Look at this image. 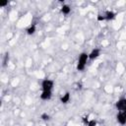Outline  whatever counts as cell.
I'll return each mask as SVG.
<instances>
[{
	"instance_id": "obj_9",
	"label": "cell",
	"mask_w": 126,
	"mask_h": 126,
	"mask_svg": "<svg viewBox=\"0 0 126 126\" xmlns=\"http://www.w3.org/2000/svg\"><path fill=\"white\" fill-rule=\"evenodd\" d=\"M72 9H71V6L68 5V4H63L61 7H60V12L61 14H63L64 16H68L70 13H71Z\"/></svg>"
},
{
	"instance_id": "obj_10",
	"label": "cell",
	"mask_w": 126,
	"mask_h": 126,
	"mask_svg": "<svg viewBox=\"0 0 126 126\" xmlns=\"http://www.w3.org/2000/svg\"><path fill=\"white\" fill-rule=\"evenodd\" d=\"M36 30H37L36 25H35V24H32V25H30V26L26 29V33H27L28 35H33V34L36 32Z\"/></svg>"
},
{
	"instance_id": "obj_13",
	"label": "cell",
	"mask_w": 126,
	"mask_h": 126,
	"mask_svg": "<svg viewBox=\"0 0 126 126\" xmlns=\"http://www.w3.org/2000/svg\"><path fill=\"white\" fill-rule=\"evenodd\" d=\"M9 60H10V54L9 53H6L4 55V59H3V66L4 67L9 63Z\"/></svg>"
},
{
	"instance_id": "obj_7",
	"label": "cell",
	"mask_w": 126,
	"mask_h": 126,
	"mask_svg": "<svg viewBox=\"0 0 126 126\" xmlns=\"http://www.w3.org/2000/svg\"><path fill=\"white\" fill-rule=\"evenodd\" d=\"M103 15H104L106 21H112V20H114L116 18L117 14L112 10H106L105 12H103Z\"/></svg>"
},
{
	"instance_id": "obj_4",
	"label": "cell",
	"mask_w": 126,
	"mask_h": 126,
	"mask_svg": "<svg viewBox=\"0 0 126 126\" xmlns=\"http://www.w3.org/2000/svg\"><path fill=\"white\" fill-rule=\"evenodd\" d=\"M115 108L118 111L126 110V97H120L115 102Z\"/></svg>"
},
{
	"instance_id": "obj_14",
	"label": "cell",
	"mask_w": 126,
	"mask_h": 126,
	"mask_svg": "<svg viewBox=\"0 0 126 126\" xmlns=\"http://www.w3.org/2000/svg\"><path fill=\"white\" fill-rule=\"evenodd\" d=\"M96 125H97V121L95 119H90L87 126H96Z\"/></svg>"
},
{
	"instance_id": "obj_3",
	"label": "cell",
	"mask_w": 126,
	"mask_h": 126,
	"mask_svg": "<svg viewBox=\"0 0 126 126\" xmlns=\"http://www.w3.org/2000/svg\"><path fill=\"white\" fill-rule=\"evenodd\" d=\"M116 121L120 125H125L126 124V110L118 111L116 114Z\"/></svg>"
},
{
	"instance_id": "obj_6",
	"label": "cell",
	"mask_w": 126,
	"mask_h": 126,
	"mask_svg": "<svg viewBox=\"0 0 126 126\" xmlns=\"http://www.w3.org/2000/svg\"><path fill=\"white\" fill-rule=\"evenodd\" d=\"M52 97V91H41L39 94V98L43 101H48Z\"/></svg>"
},
{
	"instance_id": "obj_11",
	"label": "cell",
	"mask_w": 126,
	"mask_h": 126,
	"mask_svg": "<svg viewBox=\"0 0 126 126\" xmlns=\"http://www.w3.org/2000/svg\"><path fill=\"white\" fill-rule=\"evenodd\" d=\"M39 118L42 120V121H49L50 120V115L47 113V112H42L40 115H39Z\"/></svg>"
},
{
	"instance_id": "obj_2",
	"label": "cell",
	"mask_w": 126,
	"mask_h": 126,
	"mask_svg": "<svg viewBox=\"0 0 126 126\" xmlns=\"http://www.w3.org/2000/svg\"><path fill=\"white\" fill-rule=\"evenodd\" d=\"M40 87H41V91H52L54 88V81L51 79L45 78L41 81Z\"/></svg>"
},
{
	"instance_id": "obj_15",
	"label": "cell",
	"mask_w": 126,
	"mask_h": 126,
	"mask_svg": "<svg viewBox=\"0 0 126 126\" xmlns=\"http://www.w3.org/2000/svg\"><path fill=\"white\" fill-rule=\"evenodd\" d=\"M82 120H83V123L87 126L88 125V123H89V121H90V119H88V116H83L82 117Z\"/></svg>"
},
{
	"instance_id": "obj_5",
	"label": "cell",
	"mask_w": 126,
	"mask_h": 126,
	"mask_svg": "<svg viewBox=\"0 0 126 126\" xmlns=\"http://www.w3.org/2000/svg\"><path fill=\"white\" fill-rule=\"evenodd\" d=\"M100 54H101V50H100V48H97V47H95V48H94V49H92L90 52H89V60H95V59H97L99 56H100Z\"/></svg>"
},
{
	"instance_id": "obj_16",
	"label": "cell",
	"mask_w": 126,
	"mask_h": 126,
	"mask_svg": "<svg viewBox=\"0 0 126 126\" xmlns=\"http://www.w3.org/2000/svg\"><path fill=\"white\" fill-rule=\"evenodd\" d=\"M7 5H8V1H5V2H3V3L0 4V7L3 8V7H5V6H7Z\"/></svg>"
},
{
	"instance_id": "obj_12",
	"label": "cell",
	"mask_w": 126,
	"mask_h": 126,
	"mask_svg": "<svg viewBox=\"0 0 126 126\" xmlns=\"http://www.w3.org/2000/svg\"><path fill=\"white\" fill-rule=\"evenodd\" d=\"M96 21H97V22H104V21H106L104 15H103V13H102V14H101V13H98V14L96 15Z\"/></svg>"
},
{
	"instance_id": "obj_1",
	"label": "cell",
	"mask_w": 126,
	"mask_h": 126,
	"mask_svg": "<svg viewBox=\"0 0 126 126\" xmlns=\"http://www.w3.org/2000/svg\"><path fill=\"white\" fill-rule=\"evenodd\" d=\"M88 61H89V53H87V52H85V51L81 52V53L79 54L78 62H77V66H76L77 71H79V72L85 71Z\"/></svg>"
},
{
	"instance_id": "obj_8",
	"label": "cell",
	"mask_w": 126,
	"mask_h": 126,
	"mask_svg": "<svg viewBox=\"0 0 126 126\" xmlns=\"http://www.w3.org/2000/svg\"><path fill=\"white\" fill-rule=\"evenodd\" d=\"M70 100H71V94H70L69 92L64 93V94L60 96V102H61L62 104H67V103L70 102Z\"/></svg>"
}]
</instances>
